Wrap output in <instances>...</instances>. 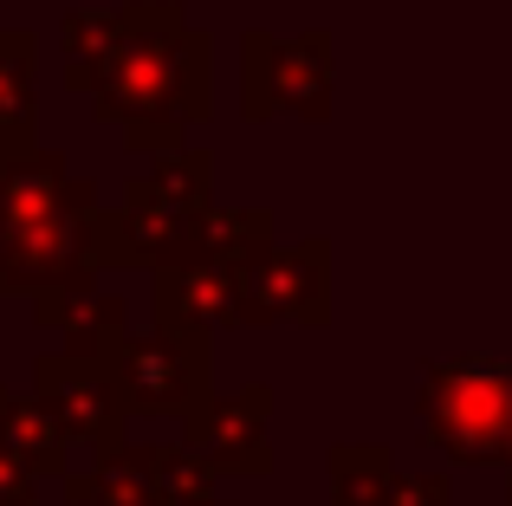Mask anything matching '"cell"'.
Here are the masks:
<instances>
[{
    "label": "cell",
    "instance_id": "cell-8",
    "mask_svg": "<svg viewBox=\"0 0 512 506\" xmlns=\"http://www.w3.org/2000/svg\"><path fill=\"white\" fill-rule=\"evenodd\" d=\"M331 318V247L273 241L240 273V325H325Z\"/></svg>",
    "mask_w": 512,
    "mask_h": 506
},
{
    "label": "cell",
    "instance_id": "cell-19",
    "mask_svg": "<svg viewBox=\"0 0 512 506\" xmlns=\"http://www.w3.org/2000/svg\"><path fill=\"white\" fill-rule=\"evenodd\" d=\"M389 506H448V474H402L396 468Z\"/></svg>",
    "mask_w": 512,
    "mask_h": 506
},
{
    "label": "cell",
    "instance_id": "cell-4",
    "mask_svg": "<svg viewBox=\"0 0 512 506\" xmlns=\"http://www.w3.org/2000/svg\"><path fill=\"white\" fill-rule=\"evenodd\" d=\"M214 331L182 325V318H156L150 331H130L111 357L117 396L130 416H188L201 396L214 390V357H208Z\"/></svg>",
    "mask_w": 512,
    "mask_h": 506
},
{
    "label": "cell",
    "instance_id": "cell-15",
    "mask_svg": "<svg viewBox=\"0 0 512 506\" xmlns=\"http://www.w3.org/2000/svg\"><path fill=\"white\" fill-rule=\"evenodd\" d=\"M325 461H331V506H389L396 455L383 442H338Z\"/></svg>",
    "mask_w": 512,
    "mask_h": 506
},
{
    "label": "cell",
    "instance_id": "cell-2",
    "mask_svg": "<svg viewBox=\"0 0 512 506\" xmlns=\"http://www.w3.org/2000/svg\"><path fill=\"white\" fill-rule=\"evenodd\" d=\"M98 189L39 137H0V292L98 286Z\"/></svg>",
    "mask_w": 512,
    "mask_h": 506
},
{
    "label": "cell",
    "instance_id": "cell-9",
    "mask_svg": "<svg viewBox=\"0 0 512 506\" xmlns=\"http://www.w3.org/2000/svg\"><path fill=\"white\" fill-rule=\"evenodd\" d=\"M150 273H156V318H182V325L201 331L240 325V273L247 266L208 260V253H175Z\"/></svg>",
    "mask_w": 512,
    "mask_h": 506
},
{
    "label": "cell",
    "instance_id": "cell-6",
    "mask_svg": "<svg viewBox=\"0 0 512 506\" xmlns=\"http://www.w3.org/2000/svg\"><path fill=\"white\" fill-rule=\"evenodd\" d=\"M33 396H39V409L52 416V429L65 435L72 455H111V448H124L130 409H124V396H117L111 364L52 351V357L33 364Z\"/></svg>",
    "mask_w": 512,
    "mask_h": 506
},
{
    "label": "cell",
    "instance_id": "cell-12",
    "mask_svg": "<svg viewBox=\"0 0 512 506\" xmlns=\"http://www.w3.org/2000/svg\"><path fill=\"white\" fill-rule=\"evenodd\" d=\"M0 455L33 468L39 481H65V468H72V448L52 429V416L39 409V396H20L7 383H0Z\"/></svg>",
    "mask_w": 512,
    "mask_h": 506
},
{
    "label": "cell",
    "instance_id": "cell-18",
    "mask_svg": "<svg viewBox=\"0 0 512 506\" xmlns=\"http://www.w3.org/2000/svg\"><path fill=\"white\" fill-rule=\"evenodd\" d=\"M117 33H124V7L98 13V7H72L59 20V46H65V85H72L78 72H91V65L104 59V52L117 46Z\"/></svg>",
    "mask_w": 512,
    "mask_h": 506
},
{
    "label": "cell",
    "instance_id": "cell-5",
    "mask_svg": "<svg viewBox=\"0 0 512 506\" xmlns=\"http://www.w3.org/2000/svg\"><path fill=\"white\" fill-rule=\"evenodd\" d=\"M240 111L247 117H331V33L312 26L299 39L247 33L240 39Z\"/></svg>",
    "mask_w": 512,
    "mask_h": 506
},
{
    "label": "cell",
    "instance_id": "cell-17",
    "mask_svg": "<svg viewBox=\"0 0 512 506\" xmlns=\"http://www.w3.org/2000/svg\"><path fill=\"white\" fill-rule=\"evenodd\" d=\"M150 494L163 506H208L214 500V468L182 435H175V442H150Z\"/></svg>",
    "mask_w": 512,
    "mask_h": 506
},
{
    "label": "cell",
    "instance_id": "cell-21",
    "mask_svg": "<svg viewBox=\"0 0 512 506\" xmlns=\"http://www.w3.org/2000/svg\"><path fill=\"white\" fill-rule=\"evenodd\" d=\"M500 468H506V500H512V435H506V455H500Z\"/></svg>",
    "mask_w": 512,
    "mask_h": 506
},
{
    "label": "cell",
    "instance_id": "cell-7",
    "mask_svg": "<svg viewBox=\"0 0 512 506\" xmlns=\"http://www.w3.org/2000/svg\"><path fill=\"white\" fill-rule=\"evenodd\" d=\"M273 390L266 383H240V390H208L182 416V442L214 468V481H266L273 474Z\"/></svg>",
    "mask_w": 512,
    "mask_h": 506
},
{
    "label": "cell",
    "instance_id": "cell-11",
    "mask_svg": "<svg viewBox=\"0 0 512 506\" xmlns=\"http://www.w3.org/2000/svg\"><path fill=\"white\" fill-rule=\"evenodd\" d=\"M214 202V156L208 150H169L150 163V176H130L124 189V208H137V215H163L175 228H195L201 215H208Z\"/></svg>",
    "mask_w": 512,
    "mask_h": 506
},
{
    "label": "cell",
    "instance_id": "cell-13",
    "mask_svg": "<svg viewBox=\"0 0 512 506\" xmlns=\"http://www.w3.org/2000/svg\"><path fill=\"white\" fill-rule=\"evenodd\" d=\"M65 500L72 506H143L150 494V448H111L91 468H65Z\"/></svg>",
    "mask_w": 512,
    "mask_h": 506
},
{
    "label": "cell",
    "instance_id": "cell-1",
    "mask_svg": "<svg viewBox=\"0 0 512 506\" xmlns=\"http://www.w3.org/2000/svg\"><path fill=\"white\" fill-rule=\"evenodd\" d=\"M104 124L124 130L130 150L169 156L188 143V124H208L214 111V59L208 33H195L182 0H130L124 33L91 72L72 78Z\"/></svg>",
    "mask_w": 512,
    "mask_h": 506
},
{
    "label": "cell",
    "instance_id": "cell-22",
    "mask_svg": "<svg viewBox=\"0 0 512 506\" xmlns=\"http://www.w3.org/2000/svg\"><path fill=\"white\" fill-rule=\"evenodd\" d=\"M143 506H163V500H143Z\"/></svg>",
    "mask_w": 512,
    "mask_h": 506
},
{
    "label": "cell",
    "instance_id": "cell-23",
    "mask_svg": "<svg viewBox=\"0 0 512 506\" xmlns=\"http://www.w3.org/2000/svg\"><path fill=\"white\" fill-rule=\"evenodd\" d=\"M208 506H221V500H208Z\"/></svg>",
    "mask_w": 512,
    "mask_h": 506
},
{
    "label": "cell",
    "instance_id": "cell-10",
    "mask_svg": "<svg viewBox=\"0 0 512 506\" xmlns=\"http://www.w3.org/2000/svg\"><path fill=\"white\" fill-rule=\"evenodd\" d=\"M33 318L39 331H59V351L91 357V364H111L117 344L130 338V305L117 292H33Z\"/></svg>",
    "mask_w": 512,
    "mask_h": 506
},
{
    "label": "cell",
    "instance_id": "cell-14",
    "mask_svg": "<svg viewBox=\"0 0 512 506\" xmlns=\"http://www.w3.org/2000/svg\"><path fill=\"white\" fill-rule=\"evenodd\" d=\"M266 247H273V215L266 208H227V202H208V215L195 221V241H188V253H208V260L227 266H253Z\"/></svg>",
    "mask_w": 512,
    "mask_h": 506
},
{
    "label": "cell",
    "instance_id": "cell-16",
    "mask_svg": "<svg viewBox=\"0 0 512 506\" xmlns=\"http://www.w3.org/2000/svg\"><path fill=\"white\" fill-rule=\"evenodd\" d=\"M33 65L39 39L26 26H0V137H33Z\"/></svg>",
    "mask_w": 512,
    "mask_h": 506
},
{
    "label": "cell",
    "instance_id": "cell-3",
    "mask_svg": "<svg viewBox=\"0 0 512 506\" xmlns=\"http://www.w3.org/2000/svg\"><path fill=\"white\" fill-rule=\"evenodd\" d=\"M422 435L461 468H500L512 435V364L506 357H448L422 370Z\"/></svg>",
    "mask_w": 512,
    "mask_h": 506
},
{
    "label": "cell",
    "instance_id": "cell-20",
    "mask_svg": "<svg viewBox=\"0 0 512 506\" xmlns=\"http://www.w3.org/2000/svg\"><path fill=\"white\" fill-rule=\"evenodd\" d=\"M0 506H39V474L13 455H0Z\"/></svg>",
    "mask_w": 512,
    "mask_h": 506
}]
</instances>
